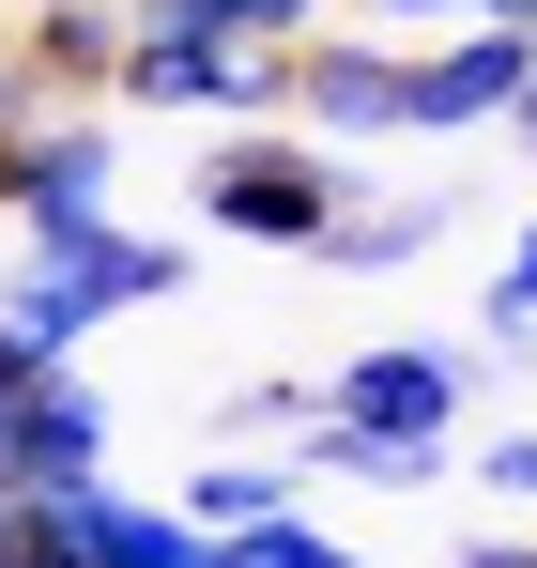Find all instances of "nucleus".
Instances as JSON below:
<instances>
[{
	"label": "nucleus",
	"instance_id": "0eeeda50",
	"mask_svg": "<svg viewBox=\"0 0 537 568\" xmlns=\"http://www.w3.org/2000/svg\"><path fill=\"white\" fill-rule=\"evenodd\" d=\"M47 507H62L78 568H215V538H200L184 507H139L123 476H78V491H47Z\"/></svg>",
	"mask_w": 537,
	"mask_h": 568
},
{
	"label": "nucleus",
	"instance_id": "aec40b11",
	"mask_svg": "<svg viewBox=\"0 0 537 568\" xmlns=\"http://www.w3.org/2000/svg\"><path fill=\"white\" fill-rule=\"evenodd\" d=\"M31 108H47V93H31V62L0 47V139H31Z\"/></svg>",
	"mask_w": 537,
	"mask_h": 568
},
{
	"label": "nucleus",
	"instance_id": "5701e85b",
	"mask_svg": "<svg viewBox=\"0 0 537 568\" xmlns=\"http://www.w3.org/2000/svg\"><path fill=\"white\" fill-rule=\"evenodd\" d=\"M16 384H31V354H0V415H16Z\"/></svg>",
	"mask_w": 537,
	"mask_h": 568
},
{
	"label": "nucleus",
	"instance_id": "f8f14e48",
	"mask_svg": "<svg viewBox=\"0 0 537 568\" xmlns=\"http://www.w3.org/2000/svg\"><path fill=\"white\" fill-rule=\"evenodd\" d=\"M292 446H215V462L184 476V523H200V538H231V523H262V507H292Z\"/></svg>",
	"mask_w": 537,
	"mask_h": 568
},
{
	"label": "nucleus",
	"instance_id": "39448f33",
	"mask_svg": "<svg viewBox=\"0 0 537 568\" xmlns=\"http://www.w3.org/2000/svg\"><path fill=\"white\" fill-rule=\"evenodd\" d=\"M108 399L78 384V354H47V369L16 384V415H0V491H78V476H108Z\"/></svg>",
	"mask_w": 537,
	"mask_h": 568
},
{
	"label": "nucleus",
	"instance_id": "7ed1b4c3",
	"mask_svg": "<svg viewBox=\"0 0 537 568\" xmlns=\"http://www.w3.org/2000/svg\"><path fill=\"white\" fill-rule=\"evenodd\" d=\"M523 78H537V31H507V16H460L446 47H415V62H399V139H492Z\"/></svg>",
	"mask_w": 537,
	"mask_h": 568
},
{
	"label": "nucleus",
	"instance_id": "f03ea898",
	"mask_svg": "<svg viewBox=\"0 0 537 568\" xmlns=\"http://www.w3.org/2000/svg\"><path fill=\"white\" fill-rule=\"evenodd\" d=\"M108 215H123L108 108H31V139H0V231H16V246H78Z\"/></svg>",
	"mask_w": 537,
	"mask_h": 568
},
{
	"label": "nucleus",
	"instance_id": "4be33fe9",
	"mask_svg": "<svg viewBox=\"0 0 537 568\" xmlns=\"http://www.w3.org/2000/svg\"><path fill=\"white\" fill-rule=\"evenodd\" d=\"M460 16H507V31H537V0H460Z\"/></svg>",
	"mask_w": 537,
	"mask_h": 568
},
{
	"label": "nucleus",
	"instance_id": "9d476101",
	"mask_svg": "<svg viewBox=\"0 0 537 568\" xmlns=\"http://www.w3.org/2000/svg\"><path fill=\"white\" fill-rule=\"evenodd\" d=\"M430 231H460V185H430V200H338L307 262H338V277H399Z\"/></svg>",
	"mask_w": 537,
	"mask_h": 568
},
{
	"label": "nucleus",
	"instance_id": "423d86ee",
	"mask_svg": "<svg viewBox=\"0 0 537 568\" xmlns=\"http://www.w3.org/2000/svg\"><path fill=\"white\" fill-rule=\"evenodd\" d=\"M460 399H476V369L446 338H368L354 369H323V415H354V430H460Z\"/></svg>",
	"mask_w": 537,
	"mask_h": 568
},
{
	"label": "nucleus",
	"instance_id": "b1692460",
	"mask_svg": "<svg viewBox=\"0 0 537 568\" xmlns=\"http://www.w3.org/2000/svg\"><path fill=\"white\" fill-rule=\"evenodd\" d=\"M0 262H16V231H0Z\"/></svg>",
	"mask_w": 537,
	"mask_h": 568
},
{
	"label": "nucleus",
	"instance_id": "2eb2a0df",
	"mask_svg": "<svg viewBox=\"0 0 537 568\" xmlns=\"http://www.w3.org/2000/svg\"><path fill=\"white\" fill-rule=\"evenodd\" d=\"M476 323H492V354H537V215L507 231V262H492V292H476Z\"/></svg>",
	"mask_w": 537,
	"mask_h": 568
},
{
	"label": "nucleus",
	"instance_id": "1a4fd4ad",
	"mask_svg": "<svg viewBox=\"0 0 537 568\" xmlns=\"http://www.w3.org/2000/svg\"><path fill=\"white\" fill-rule=\"evenodd\" d=\"M62 262H78V292L108 307V323H123V307H184V277H200V246H170V231H123V215H108V231H78Z\"/></svg>",
	"mask_w": 537,
	"mask_h": 568
},
{
	"label": "nucleus",
	"instance_id": "412c9836",
	"mask_svg": "<svg viewBox=\"0 0 537 568\" xmlns=\"http://www.w3.org/2000/svg\"><path fill=\"white\" fill-rule=\"evenodd\" d=\"M492 139H507V154H523V170H537V78H523V93H507V123H492Z\"/></svg>",
	"mask_w": 537,
	"mask_h": 568
},
{
	"label": "nucleus",
	"instance_id": "9b49d317",
	"mask_svg": "<svg viewBox=\"0 0 537 568\" xmlns=\"http://www.w3.org/2000/svg\"><path fill=\"white\" fill-rule=\"evenodd\" d=\"M292 462H307V476H354V491H430L460 446H446V430H354V415H323Z\"/></svg>",
	"mask_w": 537,
	"mask_h": 568
},
{
	"label": "nucleus",
	"instance_id": "4468645a",
	"mask_svg": "<svg viewBox=\"0 0 537 568\" xmlns=\"http://www.w3.org/2000/svg\"><path fill=\"white\" fill-rule=\"evenodd\" d=\"M307 430H323V384H307V369H276V384H246V399L215 415V446H307Z\"/></svg>",
	"mask_w": 537,
	"mask_h": 568
},
{
	"label": "nucleus",
	"instance_id": "6e6552de",
	"mask_svg": "<svg viewBox=\"0 0 537 568\" xmlns=\"http://www.w3.org/2000/svg\"><path fill=\"white\" fill-rule=\"evenodd\" d=\"M16 62H31L47 108H92L108 62H123V0H31V16H16Z\"/></svg>",
	"mask_w": 537,
	"mask_h": 568
},
{
	"label": "nucleus",
	"instance_id": "f3484780",
	"mask_svg": "<svg viewBox=\"0 0 537 568\" xmlns=\"http://www.w3.org/2000/svg\"><path fill=\"white\" fill-rule=\"evenodd\" d=\"M476 491H492V507H523V523H537V430H492V446H476Z\"/></svg>",
	"mask_w": 537,
	"mask_h": 568
},
{
	"label": "nucleus",
	"instance_id": "dca6fc26",
	"mask_svg": "<svg viewBox=\"0 0 537 568\" xmlns=\"http://www.w3.org/2000/svg\"><path fill=\"white\" fill-rule=\"evenodd\" d=\"M170 16H215V31H262V47H292V31H323L338 0H170Z\"/></svg>",
	"mask_w": 537,
	"mask_h": 568
},
{
	"label": "nucleus",
	"instance_id": "a211bd4d",
	"mask_svg": "<svg viewBox=\"0 0 537 568\" xmlns=\"http://www.w3.org/2000/svg\"><path fill=\"white\" fill-rule=\"evenodd\" d=\"M446 568H537V523H492V538H460Z\"/></svg>",
	"mask_w": 537,
	"mask_h": 568
},
{
	"label": "nucleus",
	"instance_id": "6ab92c4d",
	"mask_svg": "<svg viewBox=\"0 0 537 568\" xmlns=\"http://www.w3.org/2000/svg\"><path fill=\"white\" fill-rule=\"evenodd\" d=\"M338 16H368V31H430V16H460V0H338Z\"/></svg>",
	"mask_w": 537,
	"mask_h": 568
},
{
	"label": "nucleus",
	"instance_id": "ddd939ff",
	"mask_svg": "<svg viewBox=\"0 0 537 568\" xmlns=\"http://www.w3.org/2000/svg\"><path fill=\"white\" fill-rule=\"evenodd\" d=\"M215 568H384V554H354L338 523H307V507H262V523H231L215 538Z\"/></svg>",
	"mask_w": 537,
	"mask_h": 568
},
{
	"label": "nucleus",
	"instance_id": "20e7f679",
	"mask_svg": "<svg viewBox=\"0 0 537 568\" xmlns=\"http://www.w3.org/2000/svg\"><path fill=\"white\" fill-rule=\"evenodd\" d=\"M292 123H307L323 154H368V139H399V47H384L368 16H323V31H292Z\"/></svg>",
	"mask_w": 537,
	"mask_h": 568
},
{
	"label": "nucleus",
	"instance_id": "f257e3e1",
	"mask_svg": "<svg viewBox=\"0 0 537 568\" xmlns=\"http://www.w3.org/2000/svg\"><path fill=\"white\" fill-rule=\"evenodd\" d=\"M184 200H200L215 246H292V262H307L323 215L354 200V170H338L307 123H215V154H200V185H184Z\"/></svg>",
	"mask_w": 537,
	"mask_h": 568
}]
</instances>
